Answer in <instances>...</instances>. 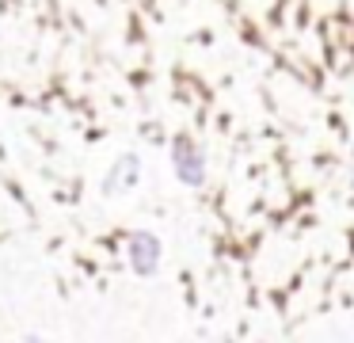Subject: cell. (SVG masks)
<instances>
[{
  "mask_svg": "<svg viewBox=\"0 0 354 343\" xmlns=\"http://www.w3.org/2000/svg\"><path fill=\"white\" fill-rule=\"evenodd\" d=\"M168 157H171V172H176V179L183 183V187H191V191L206 187V179H209L206 149H202L194 137L176 134V137H171V145H168Z\"/></svg>",
  "mask_w": 354,
  "mask_h": 343,
  "instance_id": "obj_1",
  "label": "cell"
},
{
  "mask_svg": "<svg viewBox=\"0 0 354 343\" xmlns=\"http://www.w3.org/2000/svg\"><path fill=\"white\" fill-rule=\"evenodd\" d=\"M126 263L138 279H153L164 267V240L153 233V229H133L126 236Z\"/></svg>",
  "mask_w": 354,
  "mask_h": 343,
  "instance_id": "obj_2",
  "label": "cell"
},
{
  "mask_svg": "<svg viewBox=\"0 0 354 343\" xmlns=\"http://www.w3.org/2000/svg\"><path fill=\"white\" fill-rule=\"evenodd\" d=\"M141 172H145V164H141L138 152H122V157L107 168V175H103V195L111 198V195H126V191H133L141 183Z\"/></svg>",
  "mask_w": 354,
  "mask_h": 343,
  "instance_id": "obj_3",
  "label": "cell"
},
{
  "mask_svg": "<svg viewBox=\"0 0 354 343\" xmlns=\"http://www.w3.org/2000/svg\"><path fill=\"white\" fill-rule=\"evenodd\" d=\"M24 343H54V340H42V335H27Z\"/></svg>",
  "mask_w": 354,
  "mask_h": 343,
  "instance_id": "obj_4",
  "label": "cell"
}]
</instances>
